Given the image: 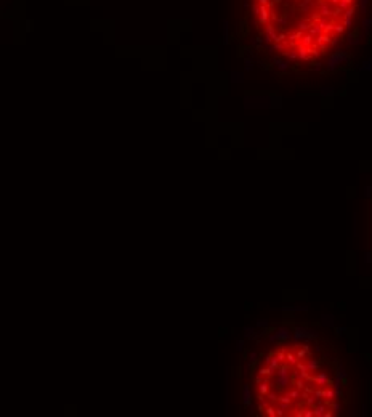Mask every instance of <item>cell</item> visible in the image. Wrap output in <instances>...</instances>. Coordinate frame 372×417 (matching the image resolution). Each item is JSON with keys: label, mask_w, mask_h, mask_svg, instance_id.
<instances>
[{"label": "cell", "mask_w": 372, "mask_h": 417, "mask_svg": "<svg viewBox=\"0 0 372 417\" xmlns=\"http://www.w3.org/2000/svg\"><path fill=\"white\" fill-rule=\"evenodd\" d=\"M359 0H250L258 35L276 53L314 61L332 50L351 26Z\"/></svg>", "instance_id": "6da1fadb"}]
</instances>
